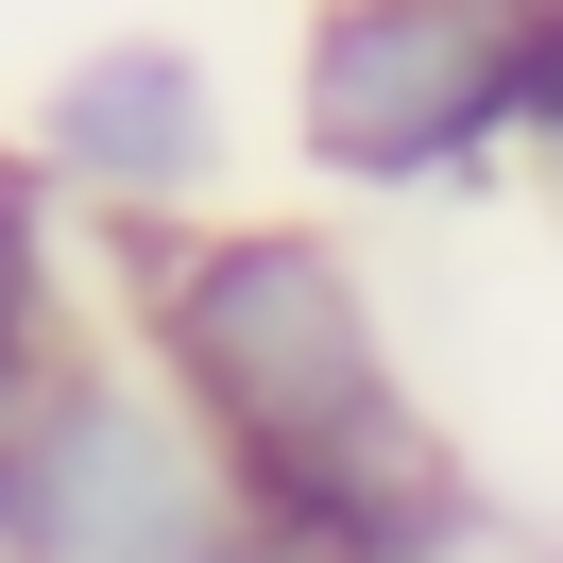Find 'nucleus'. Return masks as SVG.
Here are the masks:
<instances>
[{
  "mask_svg": "<svg viewBox=\"0 0 563 563\" xmlns=\"http://www.w3.org/2000/svg\"><path fill=\"white\" fill-rule=\"evenodd\" d=\"M18 154L52 172V206H69L86 240L206 222V206H240V172H256L222 52H206V35H154V18H120V35L52 52V86L18 103Z\"/></svg>",
  "mask_w": 563,
  "mask_h": 563,
  "instance_id": "20e7f679",
  "label": "nucleus"
},
{
  "mask_svg": "<svg viewBox=\"0 0 563 563\" xmlns=\"http://www.w3.org/2000/svg\"><path fill=\"white\" fill-rule=\"evenodd\" d=\"M512 18L529 0H290L274 137L324 206L512 188Z\"/></svg>",
  "mask_w": 563,
  "mask_h": 563,
  "instance_id": "f03ea898",
  "label": "nucleus"
},
{
  "mask_svg": "<svg viewBox=\"0 0 563 563\" xmlns=\"http://www.w3.org/2000/svg\"><path fill=\"white\" fill-rule=\"evenodd\" d=\"M512 172L563 206V0H529V18H512Z\"/></svg>",
  "mask_w": 563,
  "mask_h": 563,
  "instance_id": "0eeeda50",
  "label": "nucleus"
},
{
  "mask_svg": "<svg viewBox=\"0 0 563 563\" xmlns=\"http://www.w3.org/2000/svg\"><path fill=\"white\" fill-rule=\"evenodd\" d=\"M240 512L206 410L154 376L137 342H69L18 393V461H0V563H172Z\"/></svg>",
  "mask_w": 563,
  "mask_h": 563,
  "instance_id": "7ed1b4c3",
  "label": "nucleus"
},
{
  "mask_svg": "<svg viewBox=\"0 0 563 563\" xmlns=\"http://www.w3.org/2000/svg\"><path fill=\"white\" fill-rule=\"evenodd\" d=\"M69 342H103V240L52 206V172L0 137V376H52Z\"/></svg>",
  "mask_w": 563,
  "mask_h": 563,
  "instance_id": "423d86ee",
  "label": "nucleus"
},
{
  "mask_svg": "<svg viewBox=\"0 0 563 563\" xmlns=\"http://www.w3.org/2000/svg\"><path fill=\"white\" fill-rule=\"evenodd\" d=\"M103 324L206 410L222 478L410 393L393 290L358 256V222H324V206H206L154 240H103Z\"/></svg>",
  "mask_w": 563,
  "mask_h": 563,
  "instance_id": "f257e3e1",
  "label": "nucleus"
},
{
  "mask_svg": "<svg viewBox=\"0 0 563 563\" xmlns=\"http://www.w3.org/2000/svg\"><path fill=\"white\" fill-rule=\"evenodd\" d=\"M240 512L274 529L290 563H478V547H495L478 444H461L427 393H393V410L324 427V444L240 461Z\"/></svg>",
  "mask_w": 563,
  "mask_h": 563,
  "instance_id": "39448f33",
  "label": "nucleus"
},
{
  "mask_svg": "<svg viewBox=\"0 0 563 563\" xmlns=\"http://www.w3.org/2000/svg\"><path fill=\"white\" fill-rule=\"evenodd\" d=\"M172 563H290V547H274V529H256V512H222L206 547H172Z\"/></svg>",
  "mask_w": 563,
  "mask_h": 563,
  "instance_id": "6e6552de",
  "label": "nucleus"
},
{
  "mask_svg": "<svg viewBox=\"0 0 563 563\" xmlns=\"http://www.w3.org/2000/svg\"><path fill=\"white\" fill-rule=\"evenodd\" d=\"M18 393H35V376H0V461H18Z\"/></svg>",
  "mask_w": 563,
  "mask_h": 563,
  "instance_id": "1a4fd4ad",
  "label": "nucleus"
}]
</instances>
